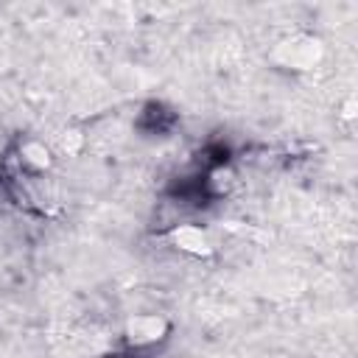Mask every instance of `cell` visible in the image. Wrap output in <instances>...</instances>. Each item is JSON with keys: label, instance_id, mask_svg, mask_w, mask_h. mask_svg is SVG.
I'll use <instances>...</instances> for the list:
<instances>
[{"label": "cell", "instance_id": "6da1fadb", "mask_svg": "<svg viewBox=\"0 0 358 358\" xmlns=\"http://www.w3.org/2000/svg\"><path fill=\"white\" fill-rule=\"evenodd\" d=\"M319 56H322V48L310 36H294L282 42L277 50V62L288 70H310L319 62Z\"/></svg>", "mask_w": 358, "mask_h": 358}, {"label": "cell", "instance_id": "7a4b0ae2", "mask_svg": "<svg viewBox=\"0 0 358 358\" xmlns=\"http://www.w3.org/2000/svg\"><path fill=\"white\" fill-rule=\"evenodd\" d=\"M168 324L162 316L157 313H140V316H131L129 324H126V338L131 347H148L154 341H159L165 336Z\"/></svg>", "mask_w": 358, "mask_h": 358}, {"label": "cell", "instance_id": "3957f363", "mask_svg": "<svg viewBox=\"0 0 358 358\" xmlns=\"http://www.w3.org/2000/svg\"><path fill=\"white\" fill-rule=\"evenodd\" d=\"M171 241H173L176 249H182V252H187V255H196V257L210 255V238H207V232H204L201 227H196V224H182V227H176V229L171 232Z\"/></svg>", "mask_w": 358, "mask_h": 358}, {"label": "cell", "instance_id": "277c9868", "mask_svg": "<svg viewBox=\"0 0 358 358\" xmlns=\"http://www.w3.org/2000/svg\"><path fill=\"white\" fill-rule=\"evenodd\" d=\"M50 162H53V157H50V148L45 143H39V140L22 143V148H20V168L22 171H28V173H45L50 168Z\"/></svg>", "mask_w": 358, "mask_h": 358}, {"label": "cell", "instance_id": "5b68a950", "mask_svg": "<svg viewBox=\"0 0 358 358\" xmlns=\"http://www.w3.org/2000/svg\"><path fill=\"white\" fill-rule=\"evenodd\" d=\"M62 148H64L67 154H76V151L81 148V134H78V131H67V134L62 137Z\"/></svg>", "mask_w": 358, "mask_h": 358}]
</instances>
